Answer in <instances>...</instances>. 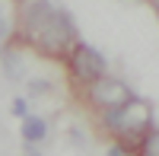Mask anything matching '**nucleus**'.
<instances>
[{
    "label": "nucleus",
    "instance_id": "obj_1",
    "mask_svg": "<svg viewBox=\"0 0 159 156\" xmlns=\"http://www.w3.org/2000/svg\"><path fill=\"white\" fill-rule=\"evenodd\" d=\"M105 127H111L115 134L121 137H147V131L153 127V108L150 102L143 99H130L118 108H108L105 112Z\"/></svg>",
    "mask_w": 159,
    "mask_h": 156
},
{
    "label": "nucleus",
    "instance_id": "obj_2",
    "mask_svg": "<svg viewBox=\"0 0 159 156\" xmlns=\"http://www.w3.org/2000/svg\"><path fill=\"white\" fill-rule=\"evenodd\" d=\"M35 48L45 51L48 57H61V54H67V51L76 48V25H73L67 10L54 7V13H51V19L45 22L42 35L35 38Z\"/></svg>",
    "mask_w": 159,
    "mask_h": 156
},
{
    "label": "nucleus",
    "instance_id": "obj_3",
    "mask_svg": "<svg viewBox=\"0 0 159 156\" xmlns=\"http://www.w3.org/2000/svg\"><path fill=\"white\" fill-rule=\"evenodd\" d=\"M70 73L76 83H96L105 76V57L99 54L92 45H76L70 51Z\"/></svg>",
    "mask_w": 159,
    "mask_h": 156
},
{
    "label": "nucleus",
    "instance_id": "obj_4",
    "mask_svg": "<svg viewBox=\"0 0 159 156\" xmlns=\"http://www.w3.org/2000/svg\"><path fill=\"white\" fill-rule=\"evenodd\" d=\"M130 99H134L130 86L124 80H118V76H102V80L89 83V102L99 105L102 112L118 108V105H124V102H130Z\"/></svg>",
    "mask_w": 159,
    "mask_h": 156
},
{
    "label": "nucleus",
    "instance_id": "obj_5",
    "mask_svg": "<svg viewBox=\"0 0 159 156\" xmlns=\"http://www.w3.org/2000/svg\"><path fill=\"white\" fill-rule=\"evenodd\" d=\"M51 13H54L51 0H22L19 3V29H22V35L29 38L32 45H35V38L42 35L45 22L51 19Z\"/></svg>",
    "mask_w": 159,
    "mask_h": 156
},
{
    "label": "nucleus",
    "instance_id": "obj_6",
    "mask_svg": "<svg viewBox=\"0 0 159 156\" xmlns=\"http://www.w3.org/2000/svg\"><path fill=\"white\" fill-rule=\"evenodd\" d=\"M48 137V121L38 118V115H29V118H22V140L25 144H42Z\"/></svg>",
    "mask_w": 159,
    "mask_h": 156
},
{
    "label": "nucleus",
    "instance_id": "obj_7",
    "mask_svg": "<svg viewBox=\"0 0 159 156\" xmlns=\"http://www.w3.org/2000/svg\"><path fill=\"white\" fill-rule=\"evenodd\" d=\"M3 70H7L10 80H22L25 76V64H22V57L16 51H3Z\"/></svg>",
    "mask_w": 159,
    "mask_h": 156
},
{
    "label": "nucleus",
    "instance_id": "obj_8",
    "mask_svg": "<svg viewBox=\"0 0 159 156\" xmlns=\"http://www.w3.org/2000/svg\"><path fill=\"white\" fill-rule=\"evenodd\" d=\"M140 156H159V127H150L140 144Z\"/></svg>",
    "mask_w": 159,
    "mask_h": 156
},
{
    "label": "nucleus",
    "instance_id": "obj_9",
    "mask_svg": "<svg viewBox=\"0 0 159 156\" xmlns=\"http://www.w3.org/2000/svg\"><path fill=\"white\" fill-rule=\"evenodd\" d=\"M10 112L16 115V118H29V102H25V99H13Z\"/></svg>",
    "mask_w": 159,
    "mask_h": 156
},
{
    "label": "nucleus",
    "instance_id": "obj_10",
    "mask_svg": "<svg viewBox=\"0 0 159 156\" xmlns=\"http://www.w3.org/2000/svg\"><path fill=\"white\" fill-rule=\"evenodd\" d=\"M48 89H51V83H45V80H29V96H42Z\"/></svg>",
    "mask_w": 159,
    "mask_h": 156
},
{
    "label": "nucleus",
    "instance_id": "obj_11",
    "mask_svg": "<svg viewBox=\"0 0 159 156\" xmlns=\"http://www.w3.org/2000/svg\"><path fill=\"white\" fill-rule=\"evenodd\" d=\"M105 156H127V150H124V147H118V144H115V147H111L108 153H105Z\"/></svg>",
    "mask_w": 159,
    "mask_h": 156
}]
</instances>
